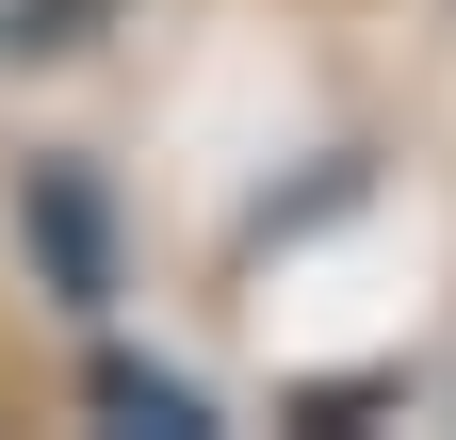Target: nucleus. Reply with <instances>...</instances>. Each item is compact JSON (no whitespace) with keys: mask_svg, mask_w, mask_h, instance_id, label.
Instances as JSON below:
<instances>
[{"mask_svg":"<svg viewBox=\"0 0 456 440\" xmlns=\"http://www.w3.org/2000/svg\"><path fill=\"white\" fill-rule=\"evenodd\" d=\"M98 408H131V424H180V440L212 424V408L180 392V375H147V359H98Z\"/></svg>","mask_w":456,"mask_h":440,"instance_id":"f257e3e1","label":"nucleus"},{"mask_svg":"<svg viewBox=\"0 0 456 440\" xmlns=\"http://www.w3.org/2000/svg\"><path fill=\"white\" fill-rule=\"evenodd\" d=\"M82 17H98V0H0V49H66Z\"/></svg>","mask_w":456,"mask_h":440,"instance_id":"f03ea898","label":"nucleus"}]
</instances>
